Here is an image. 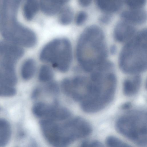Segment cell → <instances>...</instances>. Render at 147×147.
Segmentation results:
<instances>
[{
  "instance_id": "8992f818",
  "label": "cell",
  "mask_w": 147,
  "mask_h": 147,
  "mask_svg": "<svg viewBox=\"0 0 147 147\" xmlns=\"http://www.w3.org/2000/svg\"><path fill=\"white\" fill-rule=\"evenodd\" d=\"M117 131L139 147H147V115L140 110L129 111L120 116L115 124Z\"/></svg>"
},
{
  "instance_id": "f546056e",
  "label": "cell",
  "mask_w": 147,
  "mask_h": 147,
  "mask_svg": "<svg viewBox=\"0 0 147 147\" xmlns=\"http://www.w3.org/2000/svg\"><path fill=\"white\" fill-rule=\"evenodd\" d=\"M116 50L117 48L115 45H112L110 48V52L112 54H114L116 53Z\"/></svg>"
},
{
  "instance_id": "cb8c5ba5",
  "label": "cell",
  "mask_w": 147,
  "mask_h": 147,
  "mask_svg": "<svg viewBox=\"0 0 147 147\" xmlns=\"http://www.w3.org/2000/svg\"><path fill=\"white\" fill-rule=\"evenodd\" d=\"M87 18V14L85 11H81L76 15L75 18V22L78 25L83 24L86 21Z\"/></svg>"
},
{
  "instance_id": "2e32d148",
  "label": "cell",
  "mask_w": 147,
  "mask_h": 147,
  "mask_svg": "<svg viewBox=\"0 0 147 147\" xmlns=\"http://www.w3.org/2000/svg\"><path fill=\"white\" fill-rule=\"evenodd\" d=\"M11 135V129L9 123L0 118V147L5 146L8 142Z\"/></svg>"
},
{
  "instance_id": "d4e9b609",
  "label": "cell",
  "mask_w": 147,
  "mask_h": 147,
  "mask_svg": "<svg viewBox=\"0 0 147 147\" xmlns=\"http://www.w3.org/2000/svg\"><path fill=\"white\" fill-rule=\"evenodd\" d=\"M111 19V16L109 13H106L101 15L99 18V20L102 23L107 24L110 22Z\"/></svg>"
},
{
  "instance_id": "603a6c76",
  "label": "cell",
  "mask_w": 147,
  "mask_h": 147,
  "mask_svg": "<svg viewBox=\"0 0 147 147\" xmlns=\"http://www.w3.org/2000/svg\"><path fill=\"white\" fill-rule=\"evenodd\" d=\"M125 3L131 9H141L146 3L145 0H126Z\"/></svg>"
},
{
  "instance_id": "277c9868",
  "label": "cell",
  "mask_w": 147,
  "mask_h": 147,
  "mask_svg": "<svg viewBox=\"0 0 147 147\" xmlns=\"http://www.w3.org/2000/svg\"><path fill=\"white\" fill-rule=\"evenodd\" d=\"M19 4L16 0H5L3 2L0 22L1 34L9 42L31 47L36 44L37 37L33 31L17 21L16 14Z\"/></svg>"
},
{
  "instance_id": "9c48e42d",
  "label": "cell",
  "mask_w": 147,
  "mask_h": 147,
  "mask_svg": "<svg viewBox=\"0 0 147 147\" xmlns=\"http://www.w3.org/2000/svg\"><path fill=\"white\" fill-rule=\"evenodd\" d=\"M135 28L130 24L124 21L119 22L113 31L115 39L119 42H127L135 35Z\"/></svg>"
},
{
  "instance_id": "4fadbf2b",
  "label": "cell",
  "mask_w": 147,
  "mask_h": 147,
  "mask_svg": "<svg viewBox=\"0 0 147 147\" xmlns=\"http://www.w3.org/2000/svg\"><path fill=\"white\" fill-rule=\"evenodd\" d=\"M96 4L98 8L107 13L118 11L121 7L122 2L120 1L96 0Z\"/></svg>"
},
{
  "instance_id": "d6986e66",
  "label": "cell",
  "mask_w": 147,
  "mask_h": 147,
  "mask_svg": "<svg viewBox=\"0 0 147 147\" xmlns=\"http://www.w3.org/2000/svg\"><path fill=\"white\" fill-rule=\"evenodd\" d=\"M16 90L13 86L0 78V96H10L14 95Z\"/></svg>"
},
{
  "instance_id": "ba28073f",
  "label": "cell",
  "mask_w": 147,
  "mask_h": 147,
  "mask_svg": "<svg viewBox=\"0 0 147 147\" xmlns=\"http://www.w3.org/2000/svg\"><path fill=\"white\" fill-rule=\"evenodd\" d=\"M24 53L23 50L18 45L0 41V78L13 86L17 80L15 65Z\"/></svg>"
},
{
  "instance_id": "5b68a950",
  "label": "cell",
  "mask_w": 147,
  "mask_h": 147,
  "mask_svg": "<svg viewBox=\"0 0 147 147\" xmlns=\"http://www.w3.org/2000/svg\"><path fill=\"white\" fill-rule=\"evenodd\" d=\"M119 65L126 74L138 75L147 68V30L144 29L124 46L120 53Z\"/></svg>"
},
{
  "instance_id": "44dd1931",
  "label": "cell",
  "mask_w": 147,
  "mask_h": 147,
  "mask_svg": "<svg viewBox=\"0 0 147 147\" xmlns=\"http://www.w3.org/2000/svg\"><path fill=\"white\" fill-rule=\"evenodd\" d=\"M108 147H132L119 138L113 136L108 137L106 140Z\"/></svg>"
},
{
  "instance_id": "ffe728a7",
  "label": "cell",
  "mask_w": 147,
  "mask_h": 147,
  "mask_svg": "<svg viewBox=\"0 0 147 147\" xmlns=\"http://www.w3.org/2000/svg\"><path fill=\"white\" fill-rule=\"evenodd\" d=\"M53 76V72L49 67L46 65L41 66L38 75V78L40 81L43 82H49L52 79Z\"/></svg>"
},
{
  "instance_id": "3957f363",
  "label": "cell",
  "mask_w": 147,
  "mask_h": 147,
  "mask_svg": "<svg viewBox=\"0 0 147 147\" xmlns=\"http://www.w3.org/2000/svg\"><path fill=\"white\" fill-rule=\"evenodd\" d=\"M43 134L53 147H67L91 133L92 127L84 119L77 117L62 123L47 119L40 122Z\"/></svg>"
},
{
  "instance_id": "e0dca14e",
  "label": "cell",
  "mask_w": 147,
  "mask_h": 147,
  "mask_svg": "<svg viewBox=\"0 0 147 147\" xmlns=\"http://www.w3.org/2000/svg\"><path fill=\"white\" fill-rule=\"evenodd\" d=\"M35 61L31 59L26 60L21 68V74L22 78L25 80L31 79L34 76L36 70Z\"/></svg>"
},
{
  "instance_id": "7402d4cb",
  "label": "cell",
  "mask_w": 147,
  "mask_h": 147,
  "mask_svg": "<svg viewBox=\"0 0 147 147\" xmlns=\"http://www.w3.org/2000/svg\"><path fill=\"white\" fill-rule=\"evenodd\" d=\"M61 87L63 92L67 95H71L72 91V86L71 80L68 78L63 80Z\"/></svg>"
},
{
  "instance_id": "4316f807",
  "label": "cell",
  "mask_w": 147,
  "mask_h": 147,
  "mask_svg": "<svg viewBox=\"0 0 147 147\" xmlns=\"http://www.w3.org/2000/svg\"><path fill=\"white\" fill-rule=\"evenodd\" d=\"M87 147H105L100 142L96 140L87 142Z\"/></svg>"
},
{
  "instance_id": "9a60e30c",
  "label": "cell",
  "mask_w": 147,
  "mask_h": 147,
  "mask_svg": "<svg viewBox=\"0 0 147 147\" xmlns=\"http://www.w3.org/2000/svg\"><path fill=\"white\" fill-rule=\"evenodd\" d=\"M53 105H49L41 102L36 103L32 108V112L36 117L47 119L51 110Z\"/></svg>"
},
{
  "instance_id": "8fae6325",
  "label": "cell",
  "mask_w": 147,
  "mask_h": 147,
  "mask_svg": "<svg viewBox=\"0 0 147 147\" xmlns=\"http://www.w3.org/2000/svg\"><path fill=\"white\" fill-rule=\"evenodd\" d=\"M125 79L123 83V90L125 95L131 96L134 95L139 90L141 84V79L138 75H134Z\"/></svg>"
},
{
  "instance_id": "52a82bcc",
  "label": "cell",
  "mask_w": 147,
  "mask_h": 147,
  "mask_svg": "<svg viewBox=\"0 0 147 147\" xmlns=\"http://www.w3.org/2000/svg\"><path fill=\"white\" fill-rule=\"evenodd\" d=\"M39 57L41 61L50 63L54 67L62 72H66L69 69L72 60L71 44L65 38L54 39L43 47Z\"/></svg>"
},
{
  "instance_id": "7a4b0ae2",
  "label": "cell",
  "mask_w": 147,
  "mask_h": 147,
  "mask_svg": "<svg viewBox=\"0 0 147 147\" xmlns=\"http://www.w3.org/2000/svg\"><path fill=\"white\" fill-rule=\"evenodd\" d=\"M107 49L102 29L96 25L86 27L80 35L76 48V56L82 69L92 72L107 60Z\"/></svg>"
},
{
  "instance_id": "ac0fdd59",
  "label": "cell",
  "mask_w": 147,
  "mask_h": 147,
  "mask_svg": "<svg viewBox=\"0 0 147 147\" xmlns=\"http://www.w3.org/2000/svg\"><path fill=\"white\" fill-rule=\"evenodd\" d=\"M73 18V12L72 9L68 6L62 8L60 10L58 20L61 24L67 25L72 22Z\"/></svg>"
},
{
  "instance_id": "6da1fadb",
  "label": "cell",
  "mask_w": 147,
  "mask_h": 147,
  "mask_svg": "<svg viewBox=\"0 0 147 147\" xmlns=\"http://www.w3.org/2000/svg\"><path fill=\"white\" fill-rule=\"evenodd\" d=\"M113 65L107 61L92 72L90 77L91 87L88 96L81 102L82 109L93 113L103 109L111 102L117 85Z\"/></svg>"
},
{
  "instance_id": "83f0119b",
  "label": "cell",
  "mask_w": 147,
  "mask_h": 147,
  "mask_svg": "<svg viewBox=\"0 0 147 147\" xmlns=\"http://www.w3.org/2000/svg\"><path fill=\"white\" fill-rule=\"evenodd\" d=\"M79 4L82 6L87 7L91 3V1L90 0H80L78 1Z\"/></svg>"
},
{
  "instance_id": "7c38bea8",
  "label": "cell",
  "mask_w": 147,
  "mask_h": 147,
  "mask_svg": "<svg viewBox=\"0 0 147 147\" xmlns=\"http://www.w3.org/2000/svg\"><path fill=\"white\" fill-rule=\"evenodd\" d=\"M66 1H65L42 0L39 2V6L42 11L44 14L52 16L60 11Z\"/></svg>"
},
{
  "instance_id": "1f68e13d",
  "label": "cell",
  "mask_w": 147,
  "mask_h": 147,
  "mask_svg": "<svg viewBox=\"0 0 147 147\" xmlns=\"http://www.w3.org/2000/svg\"><path fill=\"white\" fill-rule=\"evenodd\" d=\"M80 147H86V146L85 144L83 143Z\"/></svg>"
},
{
  "instance_id": "f1b7e54d",
  "label": "cell",
  "mask_w": 147,
  "mask_h": 147,
  "mask_svg": "<svg viewBox=\"0 0 147 147\" xmlns=\"http://www.w3.org/2000/svg\"><path fill=\"white\" fill-rule=\"evenodd\" d=\"M40 92V90L39 88L35 89L33 91L32 94V98L33 99L36 98L39 95Z\"/></svg>"
},
{
  "instance_id": "5bb4252c",
  "label": "cell",
  "mask_w": 147,
  "mask_h": 147,
  "mask_svg": "<svg viewBox=\"0 0 147 147\" xmlns=\"http://www.w3.org/2000/svg\"><path fill=\"white\" fill-rule=\"evenodd\" d=\"M39 3L36 0H28L24 4L23 13L25 19L28 20H31L38 11Z\"/></svg>"
},
{
  "instance_id": "484cf974",
  "label": "cell",
  "mask_w": 147,
  "mask_h": 147,
  "mask_svg": "<svg viewBox=\"0 0 147 147\" xmlns=\"http://www.w3.org/2000/svg\"><path fill=\"white\" fill-rule=\"evenodd\" d=\"M47 89L50 92L53 94L57 93L59 90L57 85L56 83L53 82L49 84Z\"/></svg>"
},
{
  "instance_id": "4dcf8cb0",
  "label": "cell",
  "mask_w": 147,
  "mask_h": 147,
  "mask_svg": "<svg viewBox=\"0 0 147 147\" xmlns=\"http://www.w3.org/2000/svg\"><path fill=\"white\" fill-rule=\"evenodd\" d=\"M1 10H2V3L0 2V23L1 20Z\"/></svg>"
},
{
  "instance_id": "30bf717a",
  "label": "cell",
  "mask_w": 147,
  "mask_h": 147,
  "mask_svg": "<svg viewBox=\"0 0 147 147\" xmlns=\"http://www.w3.org/2000/svg\"><path fill=\"white\" fill-rule=\"evenodd\" d=\"M121 18L129 24H141L146 20V12L142 9H131L125 10L121 14Z\"/></svg>"
}]
</instances>
